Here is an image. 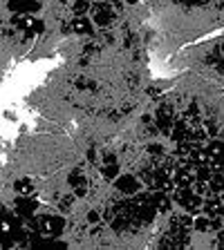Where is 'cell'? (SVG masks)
<instances>
[{
    "instance_id": "7a4b0ae2",
    "label": "cell",
    "mask_w": 224,
    "mask_h": 250,
    "mask_svg": "<svg viewBox=\"0 0 224 250\" xmlns=\"http://www.w3.org/2000/svg\"><path fill=\"white\" fill-rule=\"evenodd\" d=\"M90 9H92V22H97V25L108 27L115 21V7L108 0H97L94 5H90Z\"/></svg>"
},
{
    "instance_id": "9c48e42d",
    "label": "cell",
    "mask_w": 224,
    "mask_h": 250,
    "mask_svg": "<svg viewBox=\"0 0 224 250\" xmlns=\"http://www.w3.org/2000/svg\"><path fill=\"white\" fill-rule=\"evenodd\" d=\"M70 186L74 190V197H85V192H88V179L81 172H74L70 177Z\"/></svg>"
},
{
    "instance_id": "30bf717a",
    "label": "cell",
    "mask_w": 224,
    "mask_h": 250,
    "mask_svg": "<svg viewBox=\"0 0 224 250\" xmlns=\"http://www.w3.org/2000/svg\"><path fill=\"white\" fill-rule=\"evenodd\" d=\"M14 188H16V192H18V197H34V183H31V179H18Z\"/></svg>"
},
{
    "instance_id": "6da1fadb",
    "label": "cell",
    "mask_w": 224,
    "mask_h": 250,
    "mask_svg": "<svg viewBox=\"0 0 224 250\" xmlns=\"http://www.w3.org/2000/svg\"><path fill=\"white\" fill-rule=\"evenodd\" d=\"M63 228H65V221L58 214H43V217H38V234L43 239V246L50 239H56L58 234L63 232Z\"/></svg>"
},
{
    "instance_id": "7c38bea8",
    "label": "cell",
    "mask_w": 224,
    "mask_h": 250,
    "mask_svg": "<svg viewBox=\"0 0 224 250\" xmlns=\"http://www.w3.org/2000/svg\"><path fill=\"white\" fill-rule=\"evenodd\" d=\"M193 228L195 230H199V232H211V219L209 217H199V219H195L193 221Z\"/></svg>"
},
{
    "instance_id": "52a82bcc",
    "label": "cell",
    "mask_w": 224,
    "mask_h": 250,
    "mask_svg": "<svg viewBox=\"0 0 224 250\" xmlns=\"http://www.w3.org/2000/svg\"><path fill=\"white\" fill-rule=\"evenodd\" d=\"M72 29L74 34H81V36H92L94 34V25L90 18H85V16H76L72 21Z\"/></svg>"
},
{
    "instance_id": "d6986e66",
    "label": "cell",
    "mask_w": 224,
    "mask_h": 250,
    "mask_svg": "<svg viewBox=\"0 0 224 250\" xmlns=\"http://www.w3.org/2000/svg\"><path fill=\"white\" fill-rule=\"evenodd\" d=\"M58 2H63V5H65V2H68V0H58Z\"/></svg>"
},
{
    "instance_id": "ba28073f",
    "label": "cell",
    "mask_w": 224,
    "mask_h": 250,
    "mask_svg": "<svg viewBox=\"0 0 224 250\" xmlns=\"http://www.w3.org/2000/svg\"><path fill=\"white\" fill-rule=\"evenodd\" d=\"M202 210L209 219L215 214H222V194H211L209 201H202Z\"/></svg>"
},
{
    "instance_id": "9a60e30c",
    "label": "cell",
    "mask_w": 224,
    "mask_h": 250,
    "mask_svg": "<svg viewBox=\"0 0 224 250\" xmlns=\"http://www.w3.org/2000/svg\"><path fill=\"white\" fill-rule=\"evenodd\" d=\"M88 221H90V224H97V221H99V212H97V210H92V212L88 214Z\"/></svg>"
},
{
    "instance_id": "4fadbf2b",
    "label": "cell",
    "mask_w": 224,
    "mask_h": 250,
    "mask_svg": "<svg viewBox=\"0 0 224 250\" xmlns=\"http://www.w3.org/2000/svg\"><path fill=\"white\" fill-rule=\"evenodd\" d=\"M88 9H90V0H74L72 2V11L76 16H85Z\"/></svg>"
},
{
    "instance_id": "5bb4252c",
    "label": "cell",
    "mask_w": 224,
    "mask_h": 250,
    "mask_svg": "<svg viewBox=\"0 0 224 250\" xmlns=\"http://www.w3.org/2000/svg\"><path fill=\"white\" fill-rule=\"evenodd\" d=\"M220 150H222V143H220L218 139H213L211 141V146L204 150L206 152V159H215V156H220Z\"/></svg>"
},
{
    "instance_id": "8fae6325",
    "label": "cell",
    "mask_w": 224,
    "mask_h": 250,
    "mask_svg": "<svg viewBox=\"0 0 224 250\" xmlns=\"http://www.w3.org/2000/svg\"><path fill=\"white\" fill-rule=\"evenodd\" d=\"M101 174H103L105 181H115V179L119 177V166H117V161L103 163V166H101Z\"/></svg>"
},
{
    "instance_id": "3957f363",
    "label": "cell",
    "mask_w": 224,
    "mask_h": 250,
    "mask_svg": "<svg viewBox=\"0 0 224 250\" xmlns=\"http://www.w3.org/2000/svg\"><path fill=\"white\" fill-rule=\"evenodd\" d=\"M11 25H14V29L23 31V34H41L43 31V22L31 14H16L11 18Z\"/></svg>"
},
{
    "instance_id": "ac0fdd59",
    "label": "cell",
    "mask_w": 224,
    "mask_h": 250,
    "mask_svg": "<svg viewBox=\"0 0 224 250\" xmlns=\"http://www.w3.org/2000/svg\"><path fill=\"white\" fill-rule=\"evenodd\" d=\"M128 2H141V0H128Z\"/></svg>"
},
{
    "instance_id": "277c9868",
    "label": "cell",
    "mask_w": 224,
    "mask_h": 250,
    "mask_svg": "<svg viewBox=\"0 0 224 250\" xmlns=\"http://www.w3.org/2000/svg\"><path fill=\"white\" fill-rule=\"evenodd\" d=\"M38 208V201L34 197H18L16 199V214L21 219H27V217H34Z\"/></svg>"
},
{
    "instance_id": "5b68a950",
    "label": "cell",
    "mask_w": 224,
    "mask_h": 250,
    "mask_svg": "<svg viewBox=\"0 0 224 250\" xmlns=\"http://www.w3.org/2000/svg\"><path fill=\"white\" fill-rule=\"evenodd\" d=\"M115 186L121 194H125V197H132L135 192H139V181H137L132 174H124V177H119L115 181Z\"/></svg>"
},
{
    "instance_id": "2e32d148",
    "label": "cell",
    "mask_w": 224,
    "mask_h": 250,
    "mask_svg": "<svg viewBox=\"0 0 224 250\" xmlns=\"http://www.w3.org/2000/svg\"><path fill=\"white\" fill-rule=\"evenodd\" d=\"M70 206H72V197H68V199H61V210H68Z\"/></svg>"
},
{
    "instance_id": "8992f818",
    "label": "cell",
    "mask_w": 224,
    "mask_h": 250,
    "mask_svg": "<svg viewBox=\"0 0 224 250\" xmlns=\"http://www.w3.org/2000/svg\"><path fill=\"white\" fill-rule=\"evenodd\" d=\"M41 7L38 0H9V9L16 14H34Z\"/></svg>"
},
{
    "instance_id": "e0dca14e",
    "label": "cell",
    "mask_w": 224,
    "mask_h": 250,
    "mask_svg": "<svg viewBox=\"0 0 224 250\" xmlns=\"http://www.w3.org/2000/svg\"><path fill=\"white\" fill-rule=\"evenodd\" d=\"M150 154H162V146H150Z\"/></svg>"
}]
</instances>
